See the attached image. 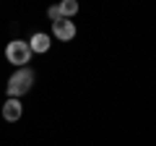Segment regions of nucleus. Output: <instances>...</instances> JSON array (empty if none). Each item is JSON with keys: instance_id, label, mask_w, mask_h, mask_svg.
Here are the masks:
<instances>
[{"instance_id": "1", "label": "nucleus", "mask_w": 156, "mask_h": 146, "mask_svg": "<svg viewBox=\"0 0 156 146\" xmlns=\"http://www.w3.org/2000/svg\"><path fill=\"white\" fill-rule=\"evenodd\" d=\"M34 84H37V71L34 68H16V71L8 76V84H5V94L8 99H21V97H26L29 91L34 89Z\"/></svg>"}, {"instance_id": "2", "label": "nucleus", "mask_w": 156, "mask_h": 146, "mask_svg": "<svg viewBox=\"0 0 156 146\" xmlns=\"http://www.w3.org/2000/svg\"><path fill=\"white\" fill-rule=\"evenodd\" d=\"M31 50H29V45H26V39H11L5 45V60L11 63L13 68H26L29 63H31Z\"/></svg>"}, {"instance_id": "3", "label": "nucleus", "mask_w": 156, "mask_h": 146, "mask_svg": "<svg viewBox=\"0 0 156 146\" xmlns=\"http://www.w3.org/2000/svg\"><path fill=\"white\" fill-rule=\"evenodd\" d=\"M50 37L57 42H73L76 39V34H78V26L73 18H57L55 24H50Z\"/></svg>"}, {"instance_id": "4", "label": "nucleus", "mask_w": 156, "mask_h": 146, "mask_svg": "<svg viewBox=\"0 0 156 146\" xmlns=\"http://www.w3.org/2000/svg\"><path fill=\"white\" fill-rule=\"evenodd\" d=\"M26 45H29V50H31V55H47V52L52 50V37L47 31H34L26 39Z\"/></svg>"}, {"instance_id": "5", "label": "nucleus", "mask_w": 156, "mask_h": 146, "mask_svg": "<svg viewBox=\"0 0 156 146\" xmlns=\"http://www.w3.org/2000/svg\"><path fill=\"white\" fill-rule=\"evenodd\" d=\"M0 115L5 123H18L23 118V102L21 99H5L3 107H0Z\"/></svg>"}, {"instance_id": "6", "label": "nucleus", "mask_w": 156, "mask_h": 146, "mask_svg": "<svg viewBox=\"0 0 156 146\" xmlns=\"http://www.w3.org/2000/svg\"><path fill=\"white\" fill-rule=\"evenodd\" d=\"M57 11H60V18H73V16H78L81 5L76 0H62V3H57Z\"/></svg>"}, {"instance_id": "7", "label": "nucleus", "mask_w": 156, "mask_h": 146, "mask_svg": "<svg viewBox=\"0 0 156 146\" xmlns=\"http://www.w3.org/2000/svg\"><path fill=\"white\" fill-rule=\"evenodd\" d=\"M47 18H50V24H55L57 18H60V11H57V5H50V8H47Z\"/></svg>"}]
</instances>
